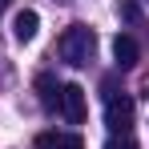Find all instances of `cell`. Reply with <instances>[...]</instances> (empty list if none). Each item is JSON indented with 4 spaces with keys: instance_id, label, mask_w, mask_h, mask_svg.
I'll return each mask as SVG.
<instances>
[{
    "instance_id": "9c48e42d",
    "label": "cell",
    "mask_w": 149,
    "mask_h": 149,
    "mask_svg": "<svg viewBox=\"0 0 149 149\" xmlns=\"http://www.w3.org/2000/svg\"><path fill=\"white\" fill-rule=\"evenodd\" d=\"M121 16H125V20H137V4H133V0L121 4Z\"/></svg>"
},
{
    "instance_id": "3957f363",
    "label": "cell",
    "mask_w": 149,
    "mask_h": 149,
    "mask_svg": "<svg viewBox=\"0 0 149 149\" xmlns=\"http://www.w3.org/2000/svg\"><path fill=\"white\" fill-rule=\"evenodd\" d=\"M56 109H61V117H65L69 125H81L85 121V109H89V93H85L81 85H61Z\"/></svg>"
},
{
    "instance_id": "5b68a950",
    "label": "cell",
    "mask_w": 149,
    "mask_h": 149,
    "mask_svg": "<svg viewBox=\"0 0 149 149\" xmlns=\"http://www.w3.org/2000/svg\"><path fill=\"white\" fill-rule=\"evenodd\" d=\"M113 56H117V65H121V69H133V65H137V56H141V49H137V40H133V36H117V40H113Z\"/></svg>"
},
{
    "instance_id": "52a82bcc",
    "label": "cell",
    "mask_w": 149,
    "mask_h": 149,
    "mask_svg": "<svg viewBox=\"0 0 149 149\" xmlns=\"http://www.w3.org/2000/svg\"><path fill=\"white\" fill-rule=\"evenodd\" d=\"M36 93H40V105H45V109H56V101H61V85H56V77L40 73V77H36Z\"/></svg>"
},
{
    "instance_id": "ba28073f",
    "label": "cell",
    "mask_w": 149,
    "mask_h": 149,
    "mask_svg": "<svg viewBox=\"0 0 149 149\" xmlns=\"http://www.w3.org/2000/svg\"><path fill=\"white\" fill-rule=\"evenodd\" d=\"M105 149H137V141H133L129 133H113V137L105 141Z\"/></svg>"
},
{
    "instance_id": "277c9868",
    "label": "cell",
    "mask_w": 149,
    "mask_h": 149,
    "mask_svg": "<svg viewBox=\"0 0 149 149\" xmlns=\"http://www.w3.org/2000/svg\"><path fill=\"white\" fill-rule=\"evenodd\" d=\"M36 149H85V137L81 133H40Z\"/></svg>"
},
{
    "instance_id": "6da1fadb",
    "label": "cell",
    "mask_w": 149,
    "mask_h": 149,
    "mask_svg": "<svg viewBox=\"0 0 149 149\" xmlns=\"http://www.w3.org/2000/svg\"><path fill=\"white\" fill-rule=\"evenodd\" d=\"M56 52H61V61H69V65H89L93 61V52H97V32L89 24H69L61 32V40H56Z\"/></svg>"
},
{
    "instance_id": "7a4b0ae2",
    "label": "cell",
    "mask_w": 149,
    "mask_h": 149,
    "mask_svg": "<svg viewBox=\"0 0 149 149\" xmlns=\"http://www.w3.org/2000/svg\"><path fill=\"white\" fill-rule=\"evenodd\" d=\"M105 125L113 133H129V125H133V97L117 93L113 81H105Z\"/></svg>"
},
{
    "instance_id": "8992f818",
    "label": "cell",
    "mask_w": 149,
    "mask_h": 149,
    "mask_svg": "<svg viewBox=\"0 0 149 149\" xmlns=\"http://www.w3.org/2000/svg\"><path fill=\"white\" fill-rule=\"evenodd\" d=\"M36 28H40V16L24 8V12H16V20H12V32H16V40H32L36 36Z\"/></svg>"
}]
</instances>
